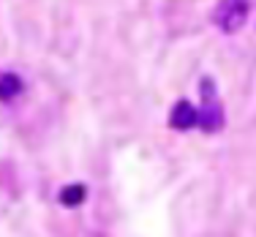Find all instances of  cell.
<instances>
[{
    "instance_id": "1",
    "label": "cell",
    "mask_w": 256,
    "mask_h": 237,
    "mask_svg": "<svg viewBox=\"0 0 256 237\" xmlns=\"http://www.w3.org/2000/svg\"><path fill=\"white\" fill-rule=\"evenodd\" d=\"M199 93H202V106H199V128L204 134H216L224 128V106L218 101L216 82L210 76H204L199 82Z\"/></svg>"
},
{
    "instance_id": "2",
    "label": "cell",
    "mask_w": 256,
    "mask_h": 237,
    "mask_svg": "<svg viewBox=\"0 0 256 237\" xmlns=\"http://www.w3.org/2000/svg\"><path fill=\"white\" fill-rule=\"evenodd\" d=\"M251 11V0H218L212 8V22L224 30V33H237L248 20Z\"/></svg>"
},
{
    "instance_id": "3",
    "label": "cell",
    "mask_w": 256,
    "mask_h": 237,
    "mask_svg": "<svg viewBox=\"0 0 256 237\" xmlns=\"http://www.w3.org/2000/svg\"><path fill=\"white\" fill-rule=\"evenodd\" d=\"M169 126L174 131H191L194 126H199V106H194L191 101H178L169 112Z\"/></svg>"
},
{
    "instance_id": "4",
    "label": "cell",
    "mask_w": 256,
    "mask_h": 237,
    "mask_svg": "<svg viewBox=\"0 0 256 237\" xmlns=\"http://www.w3.org/2000/svg\"><path fill=\"white\" fill-rule=\"evenodd\" d=\"M84 199H88V188L82 183H71V186L60 188V194H58V202L63 208H79V204H84Z\"/></svg>"
},
{
    "instance_id": "5",
    "label": "cell",
    "mask_w": 256,
    "mask_h": 237,
    "mask_svg": "<svg viewBox=\"0 0 256 237\" xmlns=\"http://www.w3.org/2000/svg\"><path fill=\"white\" fill-rule=\"evenodd\" d=\"M20 93H22V79L20 76L11 74V71L0 74V101H11V98H16Z\"/></svg>"
}]
</instances>
